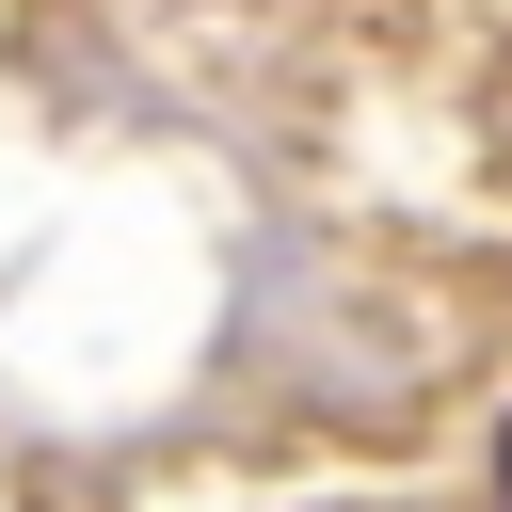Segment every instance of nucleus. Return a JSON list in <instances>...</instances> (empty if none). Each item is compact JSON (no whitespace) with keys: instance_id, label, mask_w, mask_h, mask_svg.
<instances>
[{"instance_id":"nucleus-1","label":"nucleus","mask_w":512,"mask_h":512,"mask_svg":"<svg viewBox=\"0 0 512 512\" xmlns=\"http://www.w3.org/2000/svg\"><path fill=\"white\" fill-rule=\"evenodd\" d=\"M496 480H512V432H496Z\"/></svg>"}]
</instances>
